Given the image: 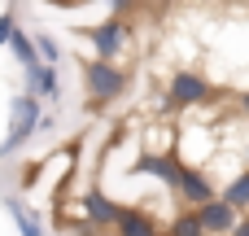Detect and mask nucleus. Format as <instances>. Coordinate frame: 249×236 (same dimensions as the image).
Instances as JSON below:
<instances>
[{
	"label": "nucleus",
	"instance_id": "1",
	"mask_svg": "<svg viewBox=\"0 0 249 236\" xmlns=\"http://www.w3.org/2000/svg\"><path fill=\"white\" fill-rule=\"evenodd\" d=\"M44 101L39 96H31V92H22V96H13V105H9V136L0 140V158H13L39 127H48V114L39 109Z\"/></svg>",
	"mask_w": 249,
	"mask_h": 236
},
{
	"label": "nucleus",
	"instance_id": "2",
	"mask_svg": "<svg viewBox=\"0 0 249 236\" xmlns=\"http://www.w3.org/2000/svg\"><path fill=\"white\" fill-rule=\"evenodd\" d=\"M83 88H88L92 105H114L127 92V74L109 57H92V61H83Z\"/></svg>",
	"mask_w": 249,
	"mask_h": 236
},
{
	"label": "nucleus",
	"instance_id": "3",
	"mask_svg": "<svg viewBox=\"0 0 249 236\" xmlns=\"http://www.w3.org/2000/svg\"><path fill=\"white\" fill-rule=\"evenodd\" d=\"M166 101L175 109H201V105L214 101V83L197 70H175L171 83H166Z\"/></svg>",
	"mask_w": 249,
	"mask_h": 236
},
{
	"label": "nucleus",
	"instance_id": "4",
	"mask_svg": "<svg viewBox=\"0 0 249 236\" xmlns=\"http://www.w3.org/2000/svg\"><path fill=\"white\" fill-rule=\"evenodd\" d=\"M83 35H88V44H92V57H118L123 53V44H127V22H123V13H109L105 22H92V26H83Z\"/></svg>",
	"mask_w": 249,
	"mask_h": 236
},
{
	"label": "nucleus",
	"instance_id": "5",
	"mask_svg": "<svg viewBox=\"0 0 249 236\" xmlns=\"http://www.w3.org/2000/svg\"><path fill=\"white\" fill-rule=\"evenodd\" d=\"M193 210H197L206 236H228L236 228V219H241V210H236L228 197H210V201H201V206H193Z\"/></svg>",
	"mask_w": 249,
	"mask_h": 236
},
{
	"label": "nucleus",
	"instance_id": "6",
	"mask_svg": "<svg viewBox=\"0 0 249 236\" xmlns=\"http://www.w3.org/2000/svg\"><path fill=\"white\" fill-rule=\"evenodd\" d=\"M79 206H83V215H88L92 228H109V223H118V215H123V206H118L105 188H96V184L79 197Z\"/></svg>",
	"mask_w": 249,
	"mask_h": 236
},
{
	"label": "nucleus",
	"instance_id": "7",
	"mask_svg": "<svg viewBox=\"0 0 249 236\" xmlns=\"http://www.w3.org/2000/svg\"><path fill=\"white\" fill-rule=\"evenodd\" d=\"M175 193H179V201H188V206H201V201H210V197H219L214 193V184H210V175L201 171V166H179V184H175Z\"/></svg>",
	"mask_w": 249,
	"mask_h": 236
},
{
	"label": "nucleus",
	"instance_id": "8",
	"mask_svg": "<svg viewBox=\"0 0 249 236\" xmlns=\"http://www.w3.org/2000/svg\"><path fill=\"white\" fill-rule=\"evenodd\" d=\"M26 74V92L39 96V101H61V79H57V66L53 61H35L22 70Z\"/></svg>",
	"mask_w": 249,
	"mask_h": 236
},
{
	"label": "nucleus",
	"instance_id": "9",
	"mask_svg": "<svg viewBox=\"0 0 249 236\" xmlns=\"http://www.w3.org/2000/svg\"><path fill=\"white\" fill-rule=\"evenodd\" d=\"M179 158H171V153H140V171L144 175H153V180H162L171 193H175V184H179Z\"/></svg>",
	"mask_w": 249,
	"mask_h": 236
},
{
	"label": "nucleus",
	"instance_id": "10",
	"mask_svg": "<svg viewBox=\"0 0 249 236\" xmlns=\"http://www.w3.org/2000/svg\"><path fill=\"white\" fill-rule=\"evenodd\" d=\"M114 228H118V236H162V232H158V223H153L144 210H123Z\"/></svg>",
	"mask_w": 249,
	"mask_h": 236
},
{
	"label": "nucleus",
	"instance_id": "11",
	"mask_svg": "<svg viewBox=\"0 0 249 236\" xmlns=\"http://www.w3.org/2000/svg\"><path fill=\"white\" fill-rule=\"evenodd\" d=\"M4 210L13 215V223H18V232H22V236H48V232H44V223H39V215L26 210L18 197H4Z\"/></svg>",
	"mask_w": 249,
	"mask_h": 236
},
{
	"label": "nucleus",
	"instance_id": "12",
	"mask_svg": "<svg viewBox=\"0 0 249 236\" xmlns=\"http://www.w3.org/2000/svg\"><path fill=\"white\" fill-rule=\"evenodd\" d=\"M9 53H13V61H18L22 70L39 61V53H35V35H26L22 26H13V35H9Z\"/></svg>",
	"mask_w": 249,
	"mask_h": 236
},
{
	"label": "nucleus",
	"instance_id": "13",
	"mask_svg": "<svg viewBox=\"0 0 249 236\" xmlns=\"http://www.w3.org/2000/svg\"><path fill=\"white\" fill-rule=\"evenodd\" d=\"M219 197H228V201H232V206L245 215V210H249V171H241V175H236V180H232V184H228Z\"/></svg>",
	"mask_w": 249,
	"mask_h": 236
},
{
	"label": "nucleus",
	"instance_id": "14",
	"mask_svg": "<svg viewBox=\"0 0 249 236\" xmlns=\"http://www.w3.org/2000/svg\"><path fill=\"white\" fill-rule=\"evenodd\" d=\"M166 236H206V228H201L197 210H184V215H175V219H171Z\"/></svg>",
	"mask_w": 249,
	"mask_h": 236
},
{
	"label": "nucleus",
	"instance_id": "15",
	"mask_svg": "<svg viewBox=\"0 0 249 236\" xmlns=\"http://www.w3.org/2000/svg\"><path fill=\"white\" fill-rule=\"evenodd\" d=\"M35 53H39V61H53V66L61 61V48H57V39H53V35H44V31L35 35Z\"/></svg>",
	"mask_w": 249,
	"mask_h": 236
},
{
	"label": "nucleus",
	"instance_id": "16",
	"mask_svg": "<svg viewBox=\"0 0 249 236\" xmlns=\"http://www.w3.org/2000/svg\"><path fill=\"white\" fill-rule=\"evenodd\" d=\"M13 26H18V18H13V13L4 9V13H0V48L9 44V35H13Z\"/></svg>",
	"mask_w": 249,
	"mask_h": 236
},
{
	"label": "nucleus",
	"instance_id": "17",
	"mask_svg": "<svg viewBox=\"0 0 249 236\" xmlns=\"http://www.w3.org/2000/svg\"><path fill=\"white\" fill-rule=\"evenodd\" d=\"M228 236H249V215H241V219H236V228H232Z\"/></svg>",
	"mask_w": 249,
	"mask_h": 236
},
{
	"label": "nucleus",
	"instance_id": "18",
	"mask_svg": "<svg viewBox=\"0 0 249 236\" xmlns=\"http://www.w3.org/2000/svg\"><path fill=\"white\" fill-rule=\"evenodd\" d=\"M131 4H136V0H109V9H114V13H127Z\"/></svg>",
	"mask_w": 249,
	"mask_h": 236
},
{
	"label": "nucleus",
	"instance_id": "19",
	"mask_svg": "<svg viewBox=\"0 0 249 236\" xmlns=\"http://www.w3.org/2000/svg\"><path fill=\"white\" fill-rule=\"evenodd\" d=\"M241 109H245V114H249V92H245V96H241Z\"/></svg>",
	"mask_w": 249,
	"mask_h": 236
},
{
	"label": "nucleus",
	"instance_id": "20",
	"mask_svg": "<svg viewBox=\"0 0 249 236\" xmlns=\"http://www.w3.org/2000/svg\"><path fill=\"white\" fill-rule=\"evenodd\" d=\"M158 4H166V0H158Z\"/></svg>",
	"mask_w": 249,
	"mask_h": 236
}]
</instances>
